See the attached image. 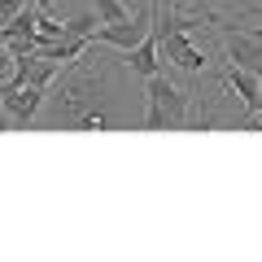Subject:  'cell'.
I'll return each instance as SVG.
<instances>
[{
    "label": "cell",
    "mask_w": 262,
    "mask_h": 262,
    "mask_svg": "<svg viewBox=\"0 0 262 262\" xmlns=\"http://www.w3.org/2000/svg\"><path fill=\"white\" fill-rule=\"evenodd\" d=\"M249 35H253V39H262V27H249Z\"/></svg>",
    "instance_id": "2e32d148"
},
{
    "label": "cell",
    "mask_w": 262,
    "mask_h": 262,
    "mask_svg": "<svg viewBox=\"0 0 262 262\" xmlns=\"http://www.w3.org/2000/svg\"><path fill=\"white\" fill-rule=\"evenodd\" d=\"M22 5H27V0H0V27H5V22H9L13 13L22 9Z\"/></svg>",
    "instance_id": "8fae6325"
},
{
    "label": "cell",
    "mask_w": 262,
    "mask_h": 262,
    "mask_svg": "<svg viewBox=\"0 0 262 262\" xmlns=\"http://www.w3.org/2000/svg\"><path fill=\"white\" fill-rule=\"evenodd\" d=\"M9 127H13V118L5 114V105H0V131H9Z\"/></svg>",
    "instance_id": "5bb4252c"
},
{
    "label": "cell",
    "mask_w": 262,
    "mask_h": 262,
    "mask_svg": "<svg viewBox=\"0 0 262 262\" xmlns=\"http://www.w3.org/2000/svg\"><path fill=\"white\" fill-rule=\"evenodd\" d=\"M127 66H131V75H140V79H149V75H158V70H166L162 66V53H158V35H144L136 48H127Z\"/></svg>",
    "instance_id": "8992f818"
},
{
    "label": "cell",
    "mask_w": 262,
    "mask_h": 262,
    "mask_svg": "<svg viewBox=\"0 0 262 262\" xmlns=\"http://www.w3.org/2000/svg\"><path fill=\"white\" fill-rule=\"evenodd\" d=\"M44 96H48V88L22 83V88L0 92V105H5V114H9L18 127H27V122H35V118H39V110H44Z\"/></svg>",
    "instance_id": "5b68a950"
},
{
    "label": "cell",
    "mask_w": 262,
    "mask_h": 262,
    "mask_svg": "<svg viewBox=\"0 0 262 262\" xmlns=\"http://www.w3.org/2000/svg\"><path fill=\"white\" fill-rule=\"evenodd\" d=\"M9 61H13V57L5 53V31H0V79H9V75H5V70H9Z\"/></svg>",
    "instance_id": "7c38bea8"
},
{
    "label": "cell",
    "mask_w": 262,
    "mask_h": 262,
    "mask_svg": "<svg viewBox=\"0 0 262 262\" xmlns=\"http://www.w3.org/2000/svg\"><path fill=\"white\" fill-rule=\"evenodd\" d=\"M210 27H214V35L223 39V53L232 66H245V70H253V75L262 79V39H253L249 31H236L227 18H210Z\"/></svg>",
    "instance_id": "3957f363"
},
{
    "label": "cell",
    "mask_w": 262,
    "mask_h": 262,
    "mask_svg": "<svg viewBox=\"0 0 262 262\" xmlns=\"http://www.w3.org/2000/svg\"><path fill=\"white\" fill-rule=\"evenodd\" d=\"M253 110H258V114H262V88H258V101H253Z\"/></svg>",
    "instance_id": "e0dca14e"
},
{
    "label": "cell",
    "mask_w": 262,
    "mask_h": 262,
    "mask_svg": "<svg viewBox=\"0 0 262 262\" xmlns=\"http://www.w3.org/2000/svg\"><path fill=\"white\" fill-rule=\"evenodd\" d=\"M35 22H39V9H35V5L27 0V5H22V9L13 13V18L5 22L0 31H5V39H18V35H35Z\"/></svg>",
    "instance_id": "ba28073f"
},
{
    "label": "cell",
    "mask_w": 262,
    "mask_h": 262,
    "mask_svg": "<svg viewBox=\"0 0 262 262\" xmlns=\"http://www.w3.org/2000/svg\"><path fill=\"white\" fill-rule=\"evenodd\" d=\"M144 131H184L188 127V105L192 92H179L166 70L144 79Z\"/></svg>",
    "instance_id": "7a4b0ae2"
},
{
    "label": "cell",
    "mask_w": 262,
    "mask_h": 262,
    "mask_svg": "<svg viewBox=\"0 0 262 262\" xmlns=\"http://www.w3.org/2000/svg\"><path fill=\"white\" fill-rule=\"evenodd\" d=\"M31 5H35L39 13H48V9H53V0H31Z\"/></svg>",
    "instance_id": "9a60e30c"
},
{
    "label": "cell",
    "mask_w": 262,
    "mask_h": 262,
    "mask_svg": "<svg viewBox=\"0 0 262 262\" xmlns=\"http://www.w3.org/2000/svg\"><path fill=\"white\" fill-rule=\"evenodd\" d=\"M92 5H96V18H101V22H122L131 13V9H122L118 0H92Z\"/></svg>",
    "instance_id": "30bf717a"
},
{
    "label": "cell",
    "mask_w": 262,
    "mask_h": 262,
    "mask_svg": "<svg viewBox=\"0 0 262 262\" xmlns=\"http://www.w3.org/2000/svg\"><path fill=\"white\" fill-rule=\"evenodd\" d=\"M44 105L53 110L57 127H79V131H110L114 127V114L105 105V70H83L79 66L57 96H44Z\"/></svg>",
    "instance_id": "6da1fadb"
},
{
    "label": "cell",
    "mask_w": 262,
    "mask_h": 262,
    "mask_svg": "<svg viewBox=\"0 0 262 262\" xmlns=\"http://www.w3.org/2000/svg\"><path fill=\"white\" fill-rule=\"evenodd\" d=\"M166 5H170V9H175V0H166Z\"/></svg>",
    "instance_id": "ac0fdd59"
},
{
    "label": "cell",
    "mask_w": 262,
    "mask_h": 262,
    "mask_svg": "<svg viewBox=\"0 0 262 262\" xmlns=\"http://www.w3.org/2000/svg\"><path fill=\"white\" fill-rule=\"evenodd\" d=\"M96 22H101V18H96V13H75V18L66 22V35H88V39H92Z\"/></svg>",
    "instance_id": "9c48e42d"
},
{
    "label": "cell",
    "mask_w": 262,
    "mask_h": 262,
    "mask_svg": "<svg viewBox=\"0 0 262 262\" xmlns=\"http://www.w3.org/2000/svg\"><path fill=\"white\" fill-rule=\"evenodd\" d=\"M153 31V5L149 9H140V13H127L122 22H96V31H92V44H110V48H136L144 35Z\"/></svg>",
    "instance_id": "277c9868"
},
{
    "label": "cell",
    "mask_w": 262,
    "mask_h": 262,
    "mask_svg": "<svg viewBox=\"0 0 262 262\" xmlns=\"http://www.w3.org/2000/svg\"><path fill=\"white\" fill-rule=\"evenodd\" d=\"M223 83L232 88L236 96H241V105H245V110H253V101H258V88H262V79L253 75V70H245V66H227Z\"/></svg>",
    "instance_id": "52a82bcc"
},
{
    "label": "cell",
    "mask_w": 262,
    "mask_h": 262,
    "mask_svg": "<svg viewBox=\"0 0 262 262\" xmlns=\"http://www.w3.org/2000/svg\"><path fill=\"white\" fill-rule=\"evenodd\" d=\"M188 5H192V9H196V13H201V18H206V22H210V18H214V9H210V0H188Z\"/></svg>",
    "instance_id": "4fadbf2b"
}]
</instances>
